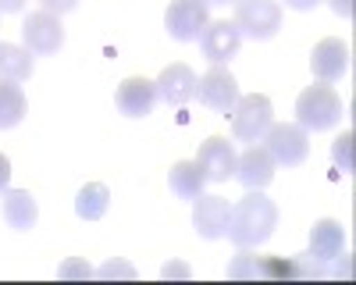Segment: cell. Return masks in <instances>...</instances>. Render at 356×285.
<instances>
[{
  "mask_svg": "<svg viewBox=\"0 0 356 285\" xmlns=\"http://www.w3.org/2000/svg\"><path fill=\"white\" fill-rule=\"evenodd\" d=\"M342 250H346V228H342V221H335V218L314 221V228H310V256H314V261H321V264L339 261Z\"/></svg>",
  "mask_w": 356,
  "mask_h": 285,
  "instance_id": "2e32d148",
  "label": "cell"
},
{
  "mask_svg": "<svg viewBox=\"0 0 356 285\" xmlns=\"http://www.w3.org/2000/svg\"><path fill=\"white\" fill-rule=\"evenodd\" d=\"M332 161L339 171H346V175H353V132H342L335 142H332Z\"/></svg>",
  "mask_w": 356,
  "mask_h": 285,
  "instance_id": "603a6c76",
  "label": "cell"
},
{
  "mask_svg": "<svg viewBox=\"0 0 356 285\" xmlns=\"http://www.w3.org/2000/svg\"><path fill=\"white\" fill-rule=\"evenodd\" d=\"M22 40H25V50L29 54H57L65 47V25L57 15L50 11H33L25 22H22Z\"/></svg>",
  "mask_w": 356,
  "mask_h": 285,
  "instance_id": "52a82bcc",
  "label": "cell"
},
{
  "mask_svg": "<svg viewBox=\"0 0 356 285\" xmlns=\"http://www.w3.org/2000/svg\"><path fill=\"white\" fill-rule=\"evenodd\" d=\"M207 4H239V0H207Z\"/></svg>",
  "mask_w": 356,
  "mask_h": 285,
  "instance_id": "1f68e13d",
  "label": "cell"
},
{
  "mask_svg": "<svg viewBox=\"0 0 356 285\" xmlns=\"http://www.w3.org/2000/svg\"><path fill=\"white\" fill-rule=\"evenodd\" d=\"M235 147L225 139V136H211L200 147V154H196V164L203 168V175H207V182H228L232 175H235Z\"/></svg>",
  "mask_w": 356,
  "mask_h": 285,
  "instance_id": "7c38bea8",
  "label": "cell"
},
{
  "mask_svg": "<svg viewBox=\"0 0 356 285\" xmlns=\"http://www.w3.org/2000/svg\"><path fill=\"white\" fill-rule=\"evenodd\" d=\"M79 8V0H40V11H50V15H68V11H75Z\"/></svg>",
  "mask_w": 356,
  "mask_h": 285,
  "instance_id": "484cf974",
  "label": "cell"
},
{
  "mask_svg": "<svg viewBox=\"0 0 356 285\" xmlns=\"http://www.w3.org/2000/svg\"><path fill=\"white\" fill-rule=\"evenodd\" d=\"M97 278H136V268L125 264V261H107L100 271H93Z\"/></svg>",
  "mask_w": 356,
  "mask_h": 285,
  "instance_id": "d4e9b609",
  "label": "cell"
},
{
  "mask_svg": "<svg viewBox=\"0 0 356 285\" xmlns=\"http://www.w3.org/2000/svg\"><path fill=\"white\" fill-rule=\"evenodd\" d=\"M278 228V207L275 200H267L260 189H250L239 204L232 207V218H228V239L235 246H260L275 236Z\"/></svg>",
  "mask_w": 356,
  "mask_h": 285,
  "instance_id": "6da1fadb",
  "label": "cell"
},
{
  "mask_svg": "<svg viewBox=\"0 0 356 285\" xmlns=\"http://www.w3.org/2000/svg\"><path fill=\"white\" fill-rule=\"evenodd\" d=\"M57 278H93V268H89L82 256H72V261H65L57 268Z\"/></svg>",
  "mask_w": 356,
  "mask_h": 285,
  "instance_id": "cb8c5ba5",
  "label": "cell"
},
{
  "mask_svg": "<svg viewBox=\"0 0 356 285\" xmlns=\"http://www.w3.org/2000/svg\"><path fill=\"white\" fill-rule=\"evenodd\" d=\"M154 86H157V100H164L168 107H182V104L196 100L200 79H196V72H193L189 65H168V68L154 79Z\"/></svg>",
  "mask_w": 356,
  "mask_h": 285,
  "instance_id": "30bf717a",
  "label": "cell"
},
{
  "mask_svg": "<svg viewBox=\"0 0 356 285\" xmlns=\"http://www.w3.org/2000/svg\"><path fill=\"white\" fill-rule=\"evenodd\" d=\"M8 186H11V161L8 154H0V196L8 193Z\"/></svg>",
  "mask_w": 356,
  "mask_h": 285,
  "instance_id": "4316f807",
  "label": "cell"
},
{
  "mask_svg": "<svg viewBox=\"0 0 356 285\" xmlns=\"http://www.w3.org/2000/svg\"><path fill=\"white\" fill-rule=\"evenodd\" d=\"M271 125H275V107L264 93L239 97V104L232 107V136L239 142H260Z\"/></svg>",
  "mask_w": 356,
  "mask_h": 285,
  "instance_id": "3957f363",
  "label": "cell"
},
{
  "mask_svg": "<svg viewBox=\"0 0 356 285\" xmlns=\"http://www.w3.org/2000/svg\"><path fill=\"white\" fill-rule=\"evenodd\" d=\"M25 118V93L18 82L0 79V129H15Z\"/></svg>",
  "mask_w": 356,
  "mask_h": 285,
  "instance_id": "44dd1931",
  "label": "cell"
},
{
  "mask_svg": "<svg viewBox=\"0 0 356 285\" xmlns=\"http://www.w3.org/2000/svg\"><path fill=\"white\" fill-rule=\"evenodd\" d=\"M275 157L267 154L264 147H257V142H250V150L243 157H235V175L232 179H239L246 189H267L275 179Z\"/></svg>",
  "mask_w": 356,
  "mask_h": 285,
  "instance_id": "9a60e30c",
  "label": "cell"
},
{
  "mask_svg": "<svg viewBox=\"0 0 356 285\" xmlns=\"http://www.w3.org/2000/svg\"><path fill=\"white\" fill-rule=\"evenodd\" d=\"M243 47V33L235 28V22H207L200 33V50L211 65H228Z\"/></svg>",
  "mask_w": 356,
  "mask_h": 285,
  "instance_id": "9c48e42d",
  "label": "cell"
},
{
  "mask_svg": "<svg viewBox=\"0 0 356 285\" xmlns=\"http://www.w3.org/2000/svg\"><path fill=\"white\" fill-rule=\"evenodd\" d=\"M321 4V0H285V8H292V11H314Z\"/></svg>",
  "mask_w": 356,
  "mask_h": 285,
  "instance_id": "f546056e",
  "label": "cell"
},
{
  "mask_svg": "<svg viewBox=\"0 0 356 285\" xmlns=\"http://www.w3.org/2000/svg\"><path fill=\"white\" fill-rule=\"evenodd\" d=\"M114 104L125 118H146L157 104V86L150 79H143V75H132V79H125L122 86H118Z\"/></svg>",
  "mask_w": 356,
  "mask_h": 285,
  "instance_id": "4fadbf2b",
  "label": "cell"
},
{
  "mask_svg": "<svg viewBox=\"0 0 356 285\" xmlns=\"http://www.w3.org/2000/svg\"><path fill=\"white\" fill-rule=\"evenodd\" d=\"M161 278H189V268L186 264H164Z\"/></svg>",
  "mask_w": 356,
  "mask_h": 285,
  "instance_id": "f1b7e54d",
  "label": "cell"
},
{
  "mask_svg": "<svg viewBox=\"0 0 356 285\" xmlns=\"http://www.w3.org/2000/svg\"><path fill=\"white\" fill-rule=\"evenodd\" d=\"M328 4H332V11L339 15V18H353V0H328Z\"/></svg>",
  "mask_w": 356,
  "mask_h": 285,
  "instance_id": "83f0119b",
  "label": "cell"
},
{
  "mask_svg": "<svg viewBox=\"0 0 356 285\" xmlns=\"http://www.w3.org/2000/svg\"><path fill=\"white\" fill-rule=\"evenodd\" d=\"M264 150L275 157V164H285V168H300L310 154V132L300 129L296 122H278L264 132Z\"/></svg>",
  "mask_w": 356,
  "mask_h": 285,
  "instance_id": "277c9868",
  "label": "cell"
},
{
  "mask_svg": "<svg viewBox=\"0 0 356 285\" xmlns=\"http://www.w3.org/2000/svg\"><path fill=\"white\" fill-rule=\"evenodd\" d=\"M25 8V0H0V15H18Z\"/></svg>",
  "mask_w": 356,
  "mask_h": 285,
  "instance_id": "4dcf8cb0",
  "label": "cell"
},
{
  "mask_svg": "<svg viewBox=\"0 0 356 285\" xmlns=\"http://www.w3.org/2000/svg\"><path fill=\"white\" fill-rule=\"evenodd\" d=\"M33 68H36V61H33V54H29L25 47L0 43V79L25 82L29 75H33Z\"/></svg>",
  "mask_w": 356,
  "mask_h": 285,
  "instance_id": "ffe728a7",
  "label": "cell"
},
{
  "mask_svg": "<svg viewBox=\"0 0 356 285\" xmlns=\"http://www.w3.org/2000/svg\"><path fill=\"white\" fill-rule=\"evenodd\" d=\"M207 22H211V4H207V0H171L168 11H164V28L178 43L200 40Z\"/></svg>",
  "mask_w": 356,
  "mask_h": 285,
  "instance_id": "8992f818",
  "label": "cell"
},
{
  "mask_svg": "<svg viewBox=\"0 0 356 285\" xmlns=\"http://www.w3.org/2000/svg\"><path fill=\"white\" fill-rule=\"evenodd\" d=\"M196 97L203 107H211L218 114H232V107L239 104V82H235V75L225 65H211V72L196 86Z\"/></svg>",
  "mask_w": 356,
  "mask_h": 285,
  "instance_id": "ba28073f",
  "label": "cell"
},
{
  "mask_svg": "<svg viewBox=\"0 0 356 285\" xmlns=\"http://www.w3.org/2000/svg\"><path fill=\"white\" fill-rule=\"evenodd\" d=\"M111 207V189L104 182H86L75 196V214L82 221H100Z\"/></svg>",
  "mask_w": 356,
  "mask_h": 285,
  "instance_id": "d6986e66",
  "label": "cell"
},
{
  "mask_svg": "<svg viewBox=\"0 0 356 285\" xmlns=\"http://www.w3.org/2000/svg\"><path fill=\"white\" fill-rule=\"evenodd\" d=\"M232 22L250 40H271L282 28V8L278 0H239Z\"/></svg>",
  "mask_w": 356,
  "mask_h": 285,
  "instance_id": "5b68a950",
  "label": "cell"
},
{
  "mask_svg": "<svg viewBox=\"0 0 356 285\" xmlns=\"http://www.w3.org/2000/svg\"><path fill=\"white\" fill-rule=\"evenodd\" d=\"M228 278H264V256L253 253V246H239L228 268Z\"/></svg>",
  "mask_w": 356,
  "mask_h": 285,
  "instance_id": "7402d4cb",
  "label": "cell"
},
{
  "mask_svg": "<svg viewBox=\"0 0 356 285\" xmlns=\"http://www.w3.org/2000/svg\"><path fill=\"white\" fill-rule=\"evenodd\" d=\"M168 186L178 200H196L207 186V175L196 161H175L171 171H168Z\"/></svg>",
  "mask_w": 356,
  "mask_h": 285,
  "instance_id": "ac0fdd59",
  "label": "cell"
},
{
  "mask_svg": "<svg viewBox=\"0 0 356 285\" xmlns=\"http://www.w3.org/2000/svg\"><path fill=\"white\" fill-rule=\"evenodd\" d=\"M0 200H4V221H8V228H15V232H29V228H36L40 207H36V196L29 189H8Z\"/></svg>",
  "mask_w": 356,
  "mask_h": 285,
  "instance_id": "e0dca14e",
  "label": "cell"
},
{
  "mask_svg": "<svg viewBox=\"0 0 356 285\" xmlns=\"http://www.w3.org/2000/svg\"><path fill=\"white\" fill-rule=\"evenodd\" d=\"M342 122V97L332 90L328 82L307 86L296 97V125L307 132H328Z\"/></svg>",
  "mask_w": 356,
  "mask_h": 285,
  "instance_id": "7a4b0ae2",
  "label": "cell"
},
{
  "mask_svg": "<svg viewBox=\"0 0 356 285\" xmlns=\"http://www.w3.org/2000/svg\"><path fill=\"white\" fill-rule=\"evenodd\" d=\"M228 218H232V204L225 196H196L193 200V228L203 239H221L228 232Z\"/></svg>",
  "mask_w": 356,
  "mask_h": 285,
  "instance_id": "8fae6325",
  "label": "cell"
},
{
  "mask_svg": "<svg viewBox=\"0 0 356 285\" xmlns=\"http://www.w3.org/2000/svg\"><path fill=\"white\" fill-rule=\"evenodd\" d=\"M310 68H314V79L317 82H339L346 72H349V47L335 36L321 40L310 54Z\"/></svg>",
  "mask_w": 356,
  "mask_h": 285,
  "instance_id": "5bb4252c",
  "label": "cell"
}]
</instances>
